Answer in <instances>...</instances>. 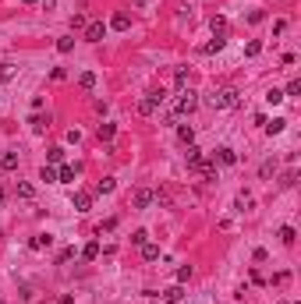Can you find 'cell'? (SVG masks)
Masks as SVG:
<instances>
[{
  "mask_svg": "<svg viewBox=\"0 0 301 304\" xmlns=\"http://www.w3.org/2000/svg\"><path fill=\"white\" fill-rule=\"evenodd\" d=\"M206 103L213 106V110H231V106H237V88H231V85L227 88H216Z\"/></svg>",
  "mask_w": 301,
  "mask_h": 304,
  "instance_id": "obj_1",
  "label": "cell"
},
{
  "mask_svg": "<svg viewBox=\"0 0 301 304\" xmlns=\"http://www.w3.org/2000/svg\"><path fill=\"white\" fill-rule=\"evenodd\" d=\"M163 103H167V92H163V88H153V92H149L145 99H139V113H142V117H149V113H156Z\"/></svg>",
  "mask_w": 301,
  "mask_h": 304,
  "instance_id": "obj_2",
  "label": "cell"
},
{
  "mask_svg": "<svg viewBox=\"0 0 301 304\" xmlns=\"http://www.w3.org/2000/svg\"><path fill=\"white\" fill-rule=\"evenodd\" d=\"M195 106H199V96H195L191 88H181L177 99H174V110H170V113H195Z\"/></svg>",
  "mask_w": 301,
  "mask_h": 304,
  "instance_id": "obj_3",
  "label": "cell"
},
{
  "mask_svg": "<svg viewBox=\"0 0 301 304\" xmlns=\"http://www.w3.org/2000/svg\"><path fill=\"white\" fill-rule=\"evenodd\" d=\"M82 32H85V43H103V36H107V25H103V22H89Z\"/></svg>",
  "mask_w": 301,
  "mask_h": 304,
  "instance_id": "obj_4",
  "label": "cell"
},
{
  "mask_svg": "<svg viewBox=\"0 0 301 304\" xmlns=\"http://www.w3.org/2000/svg\"><path fill=\"white\" fill-rule=\"evenodd\" d=\"M153 198H156V191H149V188H139V191L131 195V205H135V209H149V205H153Z\"/></svg>",
  "mask_w": 301,
  "mask_h": 304,
  "instance_id": "obj_5",
  "label": "cell"
},
{
  "mask_svg": "<svg viewBox=\"0 0 301 304\" xmlns=\"http://www.w3.org/2000/svg\"><path fill=\"white\" fill-rule=\"evenodd\" d=\"M71 205H74V212H89V209H93V195H89V191H74Z\"/></svg>",
  "mask_w": 301,
  "mask_h": 304,
  "instance_id": "obj_6",
  "label": "cell"
},
{
  "mask_svg": "<svg viewBox=\"0 0 301 304\" xmlns=\"http://www.w3.org/2000/svg\"><path fill=\"white\" fill-rule=\"evenodd\" d=\"M213 163H220V166H234V163H237V152H234L231 145H223V149H216Z\"/></svg>",
  "mask_w": 301,
  "mask_h": 304,
  "instance_id": "obj_7",
  "label": "cell"
},
{
  "mask_svg": "<svg viewBox=\"0 0 301 304\" xmlns=\"http://www.w3.org/2000/svg\"><path fill=\"white\" fill-rule=\"evenodd\" d=\"M14 74H18V64H14V60H4V64H0V85H7Z\"/></svg>",
  "mask_w": 301,
  "mask_h": 304,
  "instance_id": "obj_8",
  "label": "cell"
},
{
  "mask_svg": "<svg viewBox=\"0 0 301 304\" xmlns=\"http://www.w3.org/2000/svg\"><path fill=\"white\" fill-rule=\"evenodd\" d=\"M74 174H78V170H74L71 163H60V170H57V184H71Z\"/></svg>",
  "mask_w": 301,
  "mask_h": 304,
  "instance_id": "obj_9",
  "label": "cell"
},
{
  "mask_svg": "<svg viewBox=\"0 0 301 304\" xmlns=\"http://www.w3.org/2000/svg\"><path fill=\"white\" fill-rule=\"evenodd\" d=\"M110 25L117 28V32H128V28H131V18H128V11H117L114 18H110Z\"/></svg>",
  "mask_w": 301,
  "mask_h": 304,
  "instance_id": "obj_10",
  "label": "cell"
},
{
  "mask_svg": "<svg viewBox=\"0 0 301 304\" xmlns=\"http://www.w3.org/2000/svg\"><path fill=\"white\" fill-rule=\"evenodd\" d=\"M185 159H188V166H191V170H199V166H202V149H195V145H188V152H185Z\"/></svg>",
  "mask_w": 301,
  "mask_h": 304,
  "instance_id": "obj_11",
  "label": "cell"
},
{
  "mask_svg": "<svg viewBox=\"0 0 301 304\" xmlns=\"http://www.w3.org/2000/svg\"><path fill=\"white\" fill-rule=\"evenodd\" d=\"M50 244H53L50 234H36L32 240H28V248H32V251H43V248H50Z\"/></svg>",
  "mask_w": 301,
  "mask_h": 304,
  "instance_id": "obj_12",
  "label": "cell"
},
{
  "mask_svg": "<svg viewBox=\"0 0 301 304\" xmlns=\"http://www.w3.org/2000/svg\"><path fill=\"white\" fill-rule=\"evenodd\" d=\"M28 124H32V131L39 134V131H46L50 128V113L46 117H43V113H32V117H28Z\"/></svg>",
  "mask_w": 301,
  "mask_h": 304,
  "instance_id": "obj_13",
  "label": "cell"
},
{
  "mask_svg": "<svg viewBox=\"0 0 301 304\" xmlns=\"http://www.w3.org/2000/svg\"><path fill=\"white\" fill-rule=\"evenodd\" d=\"M18 198H22V202H32V198H36V188L28 184V180H18Z\"/></svg>",
  "mask_w": 301,
  "mask_h": 304,
  "instance_id": "obj_14",
  "label": "cell"
},
{
  "mask_svg": "<svg viewBox=\"0 0 301 304\" xmlns=\"http://www.w3.org/2000/svg\"><path fill=\"white\" fill-rule=\"evenodd\" d=\"M262 128H266V134H280L283 128H287V120H283V117H273V120H266Z\"/></svg>",
  "mask_w": 301,
  "mask_h": 304,
  "instance_id": "obj_15",
  "label": "cell"
},
{
  "mask_svg": "<svg viewBox=\"0 0 301 304\" xmlns=\"http://www.w3.org/2000/svg\"><path fill=\"white\" fill-rule=\"evenodd\" d=\"M277 237H280V240H283V244H287V248H291V244H294V240H298V230H294V226H280V230H277Z\"/></svg>",
  "mask_w": 301,
  "mask_h": 304,
  "instance_id": "obj_16",
  "label": "cell"
},
{
  "mask_svg": "<svg viewBox=\"0 0 301 304\" xmlns=\"http://www.w3.org/2000/svg\"><path fill=\"white\" fill-rule=\"evenodd\" d=\"M0 170H18V152H4L0 156Z\"/></svg>",
  "mask_w": 301,
  "mask_h": 304,
  "instance_id": "obj_17",
  "label": "cell"
},
{
  "mask_svg": "<svg viewBox=\"0 0 301 304\" xmlns=\"http://www.w3.org/2000/svg\"><path fill=\"white\" fill-rule=\"evenodd\" d=\"M142 258H145V262H156V258H160V244L145 240V244H142Z\"/></svg>",
  "mask_w": 301,
  "mask_h": 304,
  "instance_id": "obj_18",
  "label": "cell"
},
{
  "mask_svg": "<svg viewBox=\"0 0 301 304\" xmlns=\"http://www.w3.org/2000/svg\"><path fill=\"white\" fill-rule=\"evenodd\" d=\"M199 174H202V180H216V163H213V159H202Z\"/></svg>",
  "mask_w": 301,
  "mask_h": 304,
  "instance_id": "obj_19",
  "label": "cell"
},
{
  "mask_svg": "<svg viewBox=\"0 0 301 304\" xmlns=\"http://www.w3.org/2000/svg\"><path fill=\"white\" fill-rule=\"evenodd\" d=\"M96 134H99V142H114L117 124H99V128H96Z\"/></svg>",
  "mask_w": 301,
  "mask_h": 304,
  "instance_id": "obj_20",
  "label": "cell"
},
{
  "mask_svg": "<svg viewBox=\"0 0 301 304\" xmlns=\"http://www.w3.org/2000/svg\"><path fill=\"white\" fill-rule=\"evenodd\" d=\"M223 46H227V36H213V43H206L202 53H216V50H223Z\"/></svg>",
  "mask_w": 301,
  "mask_h": 304,
  "instance_id": "obj_21",
  "label": "cell"
},
{
  "mask_svg": "<svg viewBox=\"0 0 301 304\" xmlns=\"http://www.w3.org/2000/svg\"><path fill=\"white\" fill-rule=\"evenodd\" d=\"M82 258H85V262H96V258H99V244H96V240H89V244L82 248Z\"/></svg>",
  "mask_w": 301,
  "mask_h": 304,
  "instance_id": "obj_22",
  "label": "cell"
},
{
  "mask_svg": "<svg viewBox=\"0 0 301 304\" xmlns=\"http://www.w3.org/2000/svg\"><path fill=\"white\" fill-rule=\"evenodd\" d=\"M234 205H237V212H248V209L255 205V198H252V195H248V191H241V195H237V202H234Z\"/></svg>",
  "mask_w": 301,
  "mask_h": 304,
  "instance_id": "obj_23",
  "label": "cell"
},
{
  "mask_svg": "<svg viewBox=\"0 0 301 304\" xmlns=\"http://www.w3.org/2000/svg\"><path fill=\"white\" fill-rule=\"evenodd\" d=\"M78 85L82 88H96V71H82L78 74Z\"/></svg>",
  "mask_w": 301,
  "mask_h": 304,
  "instance_id": "obj_24",
  "label": "cell"
},
{
  "mask_svg": "<svg viewBox=\"0 0 301 304\" xmlns=\"http://www.w3.org/2000/svg\"><path fill=\"white\" fill-rule=\"evenodd\" d=\"M46 163H50V166H57V163H64V149H60V145H53V149L46 152Z\"/></svg>",
  "mask_w": 301,
  "mask_h": 304,
  "instance_id": "obj_25",
  "label": "cell"
},
{
  "mask_svg": "<svg viewBox=\"0 0 301 304\" xmlns=\"http://www.w3.org/2000/svg\"><path fill=\"white\" fill-rule=\"evenodd\" d=\"M71 50H74V39L71 36H60L57 39V53H71Z\"/></svg>",
  "mask_w": 301,
  "mask_h": 304,
  "instance_id": "obj_26",
  "label": "cell"
},
{
  "mask_svg": "<svg viewBox=\"0 0 301 304\" xmlns=\"http://www.w3.org/2000/svg\"><path fill=\"white\" fill-rule=\"evenodd\" d=\"M177 138L185 142V145H191V142H195V131H191L188 124H181V128H177Z\"/></svg>",
  "mask_w": 301,
  "mask_h": 304,
  "instance_id": "obj_27",
  "label": "cell"
},
{
  "mask_svg": "<svg viewBox=\"0 0 301 304\" xmlns=\"http://www.w3.org/2000/svg\"><path fill=\"white\" fill-rule=\"evenodd\" d=\"M114 188H117V180H114V177H103L99 184H96V191H99V195H110Z\"/></svg>",
  "mask_w": 301,
  "mask_h": 304,
  "instance_id": "obj_28",
  "label": "cell"
},
{
  "mask_svg": "<svg viewBox=\"0 0 301 304\" xmlns=\"http://www.w3.org/2000/svg\"><path fill=\"white\" fill-rule=\"evenodd\" d=\"M185 301V290H181V286H170L167 290V304H181Z\"/></svg>",
  "mask_w": 301,
  "mask_h": 304,
  "instance_id": "obj_29",
  "label": "cell"
},
{
  "mask_svg": "<svg viewBox=\"0 0 301 304\" xmlns=\"http://www.w3.org/2000/svg\"><path fill=\"white\" fill-rule=\"evenodd\" d=\"M209 25H213V36H227V18H213Z\"/></svg>",
  "mask_w": 301,
  "mask_h": 304,
  "instance_id": "obj_30",
  "label": "cell"
},
{
  "mask_svg": "<svg viewBox=\"0 0 301 304\" xmlns=\"http://www.w3.org/2000/svg\"><path fill=\"white\" fill-rule=\"evenodd\" d=\"M273 170H277V163H273V159H266V163L259 166V177H262V180H269V177H273Z\"/></svg>",
  "mask_w": 301,
  "mask_h": 304,
  "instance_id": "obj_31",
  "label": "cell"
},
{
  "mask_svg": "<svg viewBox=\"0 0 301 304\" xmlns=\"http://www.w3.org/2000/svg\"><path fill=\"white\" fill-rule=\"evenodd\" d=\"M39 180H46V184H57V170H53L50 163L43 166V174H39Z\"/></svg>",
  "mask_w": 301,
  "mask_h": 304,
  "instance_id": "obj_32",
  "label": "cell"
},
{
  "mask_svg": "<svg viewBox=\"0 0 301 304\" xmlns=\"http://www.w3.org/2000/svg\"><path fill=\"white\" fill-rule=\"evenodd\" d=\"M259 53H262V43H259V39H252L248 46H245V57H259Z\"/></svg>",
  "mask_w": 301,
  "mask_h": 304,
  "instance_id": "obj_33",
  "label": "cell"
},
{
  "mask_svg": "<svg viewBox=\"0 0 301 304\" xmlns=\"http://www.w3.org/2000/svg\"><path fill=\"white\" fill-rule=\"evenodd\" d=\"M283 99H287V96H283L280 88H269V92H266V103H273V106H277V103H283Z\"/></svg>",
  "mask_w": 301,
  "mask_h": 304,
  "instance_id": "obj_34",
  "label": "cell"
},
{
  "mask_svg": "<svg viewBox=\"0 0 301 304\" xmlns=\"http://www.w3.org/2000/svg\"><path fill=\"white\" fill-rule=\"evenodd\" d=\"M294 180H298V170H287L280 177V188H294Z\"/></svg>",
  "mask_w": 301,
  "mask_h": 304,
  "instance_id": "obj_35",
  "label": "cell"
},
{
  "mask_svg": "<svg viewBox=\"0 0 301 304\" xmlns=\"http://www.w3.org/2000/svg\"><path fill=\"white\" fill-rule=\"evenodd\" d=\"M174 82H177V88H185V85H188V67H177Z\"/></svg>",
  "mask_w": 301,
  "mask_h": 304,
  "instance_id": "obj_36",
  "label": "cell"
},
{
  "mask_svg": "<svg viewBox=\"0 0 301 304\" xmlns=\"http://www.w3.org/2000/svg\"><path fill=\"white\" fill-rule=\"evenodd\" d=\"M145 240H149V234H145V230H135V234H131V244H135V248H142Z\"/></svg>",
  "mask_w": 301,
  "mask_h": 304,
  "instance_id": "obj_37",
  "label": "cell"
},
{
  "mask_svg": "<svg viewBox=\"0 0 301 304\" xmlns=\"http://www.w3.org/2000/svg\"><path fill=\"white\" fill-rule=\"evenodd\" d=\"M191 280V265H181L177 269V283H188Z\"/></svg>",
  "mask_w": 301,
  "mask_h": 304,
  "instance_id": "obj_38",
  "label": "cell"
},
{
  "mask_svg": "<svg viewBox=\"0 0 301 304\" xmlns=\"http://www.w3.org/2000/svg\"><path fill=\"white\" fill-rule=\"evenodd\" d=\"M68 258H74V248H64V251H60V255H57V262H60V265H64V262H68Z\"/></svg>",
  "mask_w": 301,
  "mask_h": 304,
  "instance_id": "obj_39",
  "label": "cell"
},
{
  "mask_svg": "<svg viewBox=\"0 0 301 304\" xmlns=\"http://www.w3.org/2000/svg\"><path fill=\"white\" fill-rule=\"evenodd\" d=\"M298 92H301V82H298V78H294V82H291V85H287V92H283V96H298Z\"/></svg>",
  "mask_w": 301,
  "mask_h": 304,
  "instance_id": "obj_40",
  "label": "cell"
},
{
  "mask_svg": "<svg viewBox=\"0 0 301 304\" xmlns=\"http://www.w3.org/2000/svg\"><path fill=\"white\" fill-rule=\"evenodd\" d=\"M262 18H266V14H262V11H248V22H252V25H259Z\"/></svg>",
  "mask_w": 301,
  "mask_h": 304,
  "instance_id": "obj_41",
  "label": "cell"
},
{
  "mask_svg": "<svg viewBox=\"0 0 301 304\" xmlns=\"http://www.w3.org/2000/svg\"><path fill=\"white\" fill-rule=\"evenodd\" d=\"M114 226H117V219H107V223H103V226H99V237H103V234H110V230H114Z\"/></svg>",
  "mask_w": 301,
  "mask_h": 304,
  "instance_id": "obj_42",
  "label": "cell"
},
{
  "mask_svg": "<svg viewBox=\"0 0 301 304\" xmlns=\"http://www.w3.org/2000/svg\"><path fill=\"white\" fill-rule=\"evenodd\" d=\"M85 25H89V22L82 18V14H74V18H71V28H85Z\"/></svg>",
  "mask_w": 301,
  "mask_h": 304,
  "instance_id": "obj_43",
  "label": "cell"
},
{
  "mask_svg": "<svg viewBox=\"0 0 301 304\" xmlns=\"http://www.w3.org/2000/svg\"><path fill=\"white\" fill-rule=\"evenodd\" d=\"M57 304H74V297H71V294H64V297H60Z\"/></svg>",
  "mask_w": 301,
  "mask_h": 304,
  "instance_id": "obj_44",
  "label": "cell"
},
{
  "mask_svg": "<svg viewBox=\"0 0 301 304\" xmlns=\"http://www.w3.org/2000/svg\"><path fill=\"white\" fill-rule=\"evenodd\" d=\"M0 205H4V188H0Z\"/></svg>",
  "mask_w": 301,
  "mask_h": 304,
  "instance_id": "obj_45",
  "label": "cell"
},
{
  "mask_svg": "<svg viewBox=\"0 0 301 304\" xmlns=\"http://www.w3.org/2000/svg\"><path fill=\"white\" fill-rule=\"evenodd\" d=\"M22 4H39V0H22Z\"/></svg>",
  "mask_w": 301,
  "mask_h": 304,
  "instance_id": "obj_46",
  "label": "cell"
},
{
  "mask_svg": "<svg viewBox=\"0 0 301 304\" xmlns=\"http://www.w3.org/2000/svg\"><path fill=\"white\" fill-rule=\"evenodd\" d=\"M280 304H291V301H280Z\"/></svg>",
  "mask_w": 301,
  "mask_h": 304,
  "instance_id": "obj_47",
  "label": "cell"
}]
</instances>
